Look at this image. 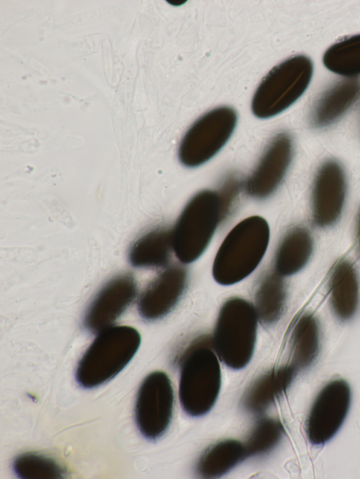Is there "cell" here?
<instances>
[{
    "instance_id": "6da1fadb",
    "label": "cell",
    "mask_w": 360,
    "mask_h": 479,
    "mask_svg": "<svg viewBox=\"0 0 360 479\" xmlns=\"http://www.w3.org/2000/svg\"><path fill=\"white\" fill-rule=\"evenodd\" d=\"M212 338L195 339L179 360V400L186 414L200 416L214 406L221 388V369Z\"/></svg>"
},
{
    "instance_id": "7a4b0ae2",
    "label": "cell",
    "mask_w": 360,
    "mask_h": 479,
    "mask_svg": "<svg viewBox=\"0 0 360 479\" xmlns=\"http://www.w3.org/2000/svg\"><path fill=\"white\" fill-rule=\"evenodd\" d=\"M269 235L266 221L259 216L238 223L226 235L214 258L212 275L216 282L231 285L251 274L266 251Z\"/></svg>"
},
{
    "instance_id": "3957f363",
    "label": "cell",
    "mask_w": 360,
    "mask_h": 479,
    "mask_svg": "<svg viewBox=\"0 0 360 479\" xmlns=\"http://www.w3.org/2000/svg\"><path fill=\"white\" fill-rule=\"evenodd\" d=\"M140 344V334L132 327L112 326L101 331L78 363L77 383L92 388L110 381L130 362Z\"/></svg>"
},
{
    "instance_id": "277c9868",
    "label": "cell",
    "mask_w": 360,
    "mask_h": 479,
    "mask_svg": "<svg viewBox=\"0 0 360 479\" xmlns=\"http://www.w3.org/2000/svg\"><path fill=\"white\" fill-rule=\"evenodd\" d=\"M257 321L254 306L243 298H231L222 305L212 344L219 358L227 367L240 369L250 361L255 346Z\"/></svg>"
},
{
    "instance_id": "5b68a950",
    "label": "cell",
    "mask_w": 360,
    "mask_h": 479,
    "mask_svg": "<svg viewBox=\"0 0 360 479\" xmlns=\"http://www.w3.org/2000/svg\"><path fill=\"white\" fill-rule=\"evenodd\" d=\"M224 220L217 191L198 192L187 203L172 230L173 249L184 263L197 260Z\"/></svg>"
},
{
    "instance_id": "8992f818",
    "label": "cell",
    "mask_w": 360,
    "mask_h": 479,
    "mask_svg": "<svg viewBox=\"0 0 360 479\" xmlns=\"http://www.w3.org/2000/svg\"><path fill=\"white\" fill-rule=\"evenodd\" d=\"M311 60L303 55L292 56L275 66L258 86L252 100L253 114L266 119L292 105L306 91L312 78Z\"/></svg>"
},
{
    "instance_id": "52a82bcc",
    "label": "cell",
    "mask_w": 360,
    "mask_h": 479,
    "mask_svg": "<svg viewBox=\"0 0 360 479\" xmlns=\"http://www.w3.org/2000/svg\"><path fill=\"white\" fill-rule=\"evenodd\" d=\"M236 123V112L229 107H219L203 114L180 143L178 154L181 163L195 167L210 160L229 140Z\"/></svg>"
},
{
    "instance_id": "ba28073f",
    "label": "cell",
    "mask_w": 360,
    "mask_h": 479,
    "mask_svg": "<svg viewBox=\"0 0 360 479\" xmlns=\"http://www.w3.org/2000/svg\"><path fill=\"white\" fill-rule=\"evenodd\" d=\"M174 391L171 381L163 372L148 374L137 393L134 415L141 434L149 440H156L167 431L171 422Z\"/></svg>"
},
{
    "instance_id": "9c48e42d",
    "label": "cell",
    "mask_w": 360,
    "mask_h": 479,
    "mask_svg": "<svg viewBox=\"0 0 360 479\" xmlns=\"http://www.w3.org/2000/svg\"><path fill=\"white\" fill-rule=\"evenodd\" d=\"M351 388L343 379L327 383L319 392L306 419L305 430L309 441L322 445L340 429L349 410Z\"/></svg>"
},
{
    "instance_id": "30bf717a",
    "label": "cell",
    "mask_w": 360,
    "mask_h": 479,
    "mask_svg": "<svg viewBox=\"0 0 360 479\" xmlns=\"http://www.w3.org/2000/svg\"><path fill=\"white\" fill-rule=\"evenodd\" d=\"M136 283L129 273L118 275L101 289L89 306L84 325L91 333L112 327L136 297Z\"/></svg>"
},
{
    "instance_id": "8fae6325",
    "label": "cell",
    "mask_w": 360,
    "mask_h": 479,
    "mask_svg": "<svg viewBox=\"0 0 360 479\" xmlns=\"http://www.w3.org/2000/svg\"><path fill=\"white\" fill-rule=\"evenodd\" d=\"M293 144L286 133L269 142L255 169L245 183L246 192L255 199L270 196L281 183L291 162Z\"/></svg>"
},
{
    "instance_id": "7c38bea8",
    "label": "cell",
    "mask_w": 360,
    "mask_h": 479,
    "mask_svg": "<svg viewBox=\"0 0 360 479\" xmlns=\"http://www.w3.org/2000/svg\"><path fill=\"white\" fill-rule=\"evenodd\" d=\"M346 195L345 176L334 160L324 162L318 170L312 190V219L321 228L334 224L342 214Z\"/></svg>"
},
{
    "instance_id": "4fadbf2b",
    "label": "cell",
    "mask_w": 360,
    "mask_h": 479,
    "mask_svg": "<svg viewBox=\"0 0 360 479\" xmlns=\"http://www.w3.org/2000/svg\"><path fill=\"white\" fill-rule=\"evenodd\" d=\"M185 268L172 265L166 268L147 286L138 303L139 315L152 321L163 317L176 305L187 286Z\"/></svg>"
},
{
    "instance_id": "5bb4252c",
    "label": "cell",
    "mask_w": 360,
    "mask_h": 479,
    "mask_svg": "<svg viewBox=\"0 0 360 479\" xmlns=\"http://www.w3.org/2000/svg\"><path fill=\"white\" fill-rule=\"evenodd\" d=\"M360 97V78L347 77L325 90L314 102L311 122L315 127L327 126L340 118Z\"/></svg>"
},
{
    "instance_id": "9a60e30c",
    "label": "cell",
    "mask_w": 360,
    "mask_h": 479,
    "mask_svg": "<svg viewBox=\"0 0 360 479\" xmlns=\"http://www.w3.org/2000/svg\"><path fill=\"white\" fill-rule=\"evenodd\" d=\"M296 373L295 368L286 365L261 376L245 394L243 404L246 409L252 413L266 410L287 391Z\"/></svg>"
},
{
    "instance_id": "2e32d148",
    "label": "cell",
    "mask_w": 360,
    "mask_h": 479,
    "mask_svg": "<svg viewBox=\"0 0 360 479\" xmlns=\"http://www.w3.org/2000/svg\"><path fill=\"white\" fill-rule=\"evenodd\" d=\"M330 300L335 315L341 320L355 313L359 297L356 271L348 261L342 260L334 267L329 280Z\"/></svg>"
},
{
    "instance_id": "e0dca14e",
    "label": "cell",
    "mask_w": 360,
    "mask_h": 479,
    "mask_svg": "<svg viewBox=\"0 0 360 479\" xmlns=\"http://www.w3.org/2000/svg\"><path fill=\"white\" fill-rule=\"evenodd\" d=\"M312 251L313 240L309 230L302 226L293 227L278 247L274 270L282 277L295 274L307 263Z\"/></svg>"
},
{
    "instance_id": "ac0fdd59",
    "label": "cell",
    "mask_w": 360,
    "mask_h": 479,
    "mask_svg": "<svg viewBox=\"0 0 360 479\" xmlns=\"http://www.w3.org/2000/svg\"><path fill=\"white\" fill-rule=\"evenodd\" d=\"M172 251V230L159 227L134 242L129 251V261L136 268L161 267L169 262Z\"/></svg>"
},
{
    "instance_id": "d6986e66",
    "label": "cell",
    "mask_w": 360,
    "mask_h": 479,
    "mask_svg": "<svg viewBox=\"0 0 360 479\" xmlns=\"http://www.w3.org/2000/svg\"><path fill=\"white\" fill-rule=\"evenodd\" d=\"M320 348V330L316 318L303 315L295 324L290 338V365L297 372L311 366Z\"/></svg>"
},
{
    "instance_id": "ffe728a7",
    "label": "cell",
    "mask_w": 360,
    "mask_h": 479,
    "mask_svg": "<svg viewBox=\"0 0 360 479\" xmlns=\"http://www.w3.org/2000/svg\"><path fill=\"white\" fill-rule=\"evenodd\" d=\"M282 277L274 270L266 273L255 292L253 306L258 321L264 325L275 323L283 313L286 289Z\"/></svg>"
},
{
    "instance_id": "44dd1931",
    "label": "cell",
    "mask_w": 360,
    "mask_h": 479,
    "mask_svg": "<svg viewBox=\"0 0 360 479\" xmlns=\"http://www.w3.org/2000/svg\"><path fill=\"white\" fill-rule=\"evenodd\" d=\"M245 457L244 445L235 440H222L203 453L197 464V472L204 478L221 476Z\"/></svg>"
},
{
    "instance_id": "7402d4cb",
    "label": "cell",
    "mask_w": 360,
    "mask_h": 479,
    "mask_svg": "<svg viewBox=\"0 0 360 479\" xmlns=\"http://www.w3.org/2000/svg\"><path fill=\"white\" fill-rule=\"evenodd\" d=\"M323 63L330 71L346 77L360 74V34L329 47L323 55Z\"/></svg>"
},
{
    "instance_id": "603a6c76",
    "label": "cell",
    "mask_w": 360,
    "mask_h": 479,
    "mask_svg": "<svg viewBox=\"0 0 360 479\" xmlns=\"http://www.w3.org/2000/svg\"><path fill=\"white\" fill-rule=\"evenodd\" d=\"M13 469L18 477L25 479H56L65 475V468L46 455L26 452L13 461Z\"/></svg>"
},
{
    "instance_id": "cb8c5ba5",
    "label": "cell",
    "mask_w": 360,
    "mask_h": 479,
    "mask_svg": "<svg viewBox=\"0 0 360 479\" xmlns=\"http://www.w3.org/2000/svg\"><path fill=\"white\" fill-rule=\"evenodd\" d=\"M283 433L284 428L279 420L266 418L259 421L244 445L246 457L269 452L279 443Z\"/></svg>"
},
{
    "instance_id": "d4e9b609",
    "label": "cell",
    "mask_w": 360,
    "mask_h": 479,
    "mask_svg": "<svg viewBox=\"0 0 360 479\" xmlns=\"http://www.w3.org/2000/svg\"><path fill=\"white\" fill-rule=\"evenodd\" d=\"M242 181L236 175L228 176L217 192L221 201L224 220L231 213L242 188Z\"/></svg>"
},
{
    "instance_id": "484cf974",
    "label": "cell",
    "mask_w": 360,
    "mask_h": 479,
    "mask_svg": "<svg viewBox=\"0 0 360 479\" xmlns=\"http://www.w3.org/2000/svg\"><path fill=\"white\" fill-rule=\"evenodd\" d=\"M356 240H357V245H358L359 251L360 254V209H359V212L358 217H357Z\"/></svg>"
}]
</instances>
